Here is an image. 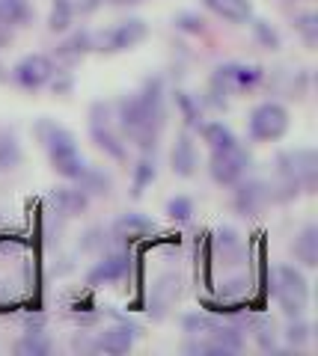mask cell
Returning a JSON list of instances; mask_svg holds the SVG:
<instances>
[{"label":"cell","instance_id":"obj_1","mask_svg":"<svg viewBox=\"0 0 318 356\" xmlns=\"http://www.w3.org/2000/svg\"><path fill=\"white\" fill-rule=\"evenodd\" d=\"M116 125L122 131L125 143L137 146L143 154H155L158 137L167 125V107H164V83L161 77H149L143 89L125 95L113 104Z\"/></svg>","mask_w":318,"mask_h":356},{"label":"cell","instance_id":"obj_2","mask_svg":"<svg viewBox=\"0 0 318 356\" xmlns=\"http://www.w3.org/2000/svg\"><path fill=\"white\" fill-rule=\"evenodd\" d=\"M33 134H36V140L45 146L54 172H57L60 178H65V181H78L81 172L86 170V161H84V154L78 149L74 134L69 128H63L60 122H54V119H39Z\"/></svg>","mask_w":318,"mask_h":356},{"label":"cell","instance_id":"obj_3","mask_svg":"<svg viewBox=\"0 0 318 356\" xmlns=\"http://www.w3.org/2000/svg\"><path fill=\"white\" fill-rule=\"evenodd\" d=\"M318 184V154L315 149H289L277 158V187L283 202L298 193H315Z\"/></svg>","mask_w":318,"mask_h":356},{"label":"cell","instance_id":"obj_4","mask_svg":"<svg viewBox=\"0 0 318 356\" xmlns=\"http://www.w3.org/2000/svg\"><path fill=\"white\" fill-rule=\"evenodd\" d=\"M271 294L289 318H303V312L310 309V282L292 264H277L271 270Z\"/></svg>","mask_w":318,"mask_h":356},{"label":"cell","instance_id":"obj_5","mask_svg":"<svg viewBox=\"0 0 318 356\" xmlns=\"http://www.w3.org/2000/svg\"><path fill=\"white\" fill-rule=\"evenodd\" d=\"M90 137L104 154H111L113 161L128 158V143L122 137V131L116 125V113L111 102H95L90 110Z\"/></svg>","mask_w":318,"mask_h":356},{"label":"cell","instance_id":"obj_6","mask_svg":"<svg viewBox=\"0 0 318 356\" xmlns=\"http://www.w3.org/2000/svg\"><path fill=\"white\" fill-rule=\"evenodd\" d=\"M265 81V69L250 63H223L212 74V95H241L253 92Z\"/></svg>","mask_w":318,"mask_h":356},{"label":"cell","instance_id":"obj_7","mask_svg":"<svg viewBox=\"0 0 318 356\" xmlns=\"http://www.w3.org/2000/svg\"><path fill=\"white\" fill-rule=\"evenodd\" d=\"M146 36H149L146 21L125 18V21H119V24H113V27H104V30L93 33V51H98V54H122V51L137 48Z\"/></svg>","mask_w":318,"mask_h":356},{"label":"cell","instance_id":"obj_8","mask_svg":"<svg viewBox=\"0 0 318 356\" xmlns=\"http://www.w3.org/2000/svg\"><path fill=\"white\" fill-rule=\"evenodd\" d=\"M289 110L277 104V102H262L253 107L250 113V122H247V134L253 143H277L286 137L289 131Z\"/></svg>","mask_w":318,"mask_h":356},{"label":"cell","instance_id":"obj_9","mask_svg":"<svg viewBox=\"0 0 318 356\" xmlns=\"http://www.w3.org/2000/svg\"><path fill=\"white\" fill-rule=\"evenodd\" d=\"M250 163H253L250 152L241 146V143H235V146H229V149L212 152V158H208V172H212V178L221 187H235L241 178H247Z\"/></svg>","mask_w":318,"mask_h":356},{"label":"cell","instance_id":"obj_10","mask_svg":"<svg viewBox=\"0 0 318 356\" xmlns=\"http://www.w3.org/2000/svg\"><path fill=\"white\" fill-rule=\"evenodd\" d=\"M273 202H283L280 187L271 181H262V178H241L235 184V199L232 205L241 217H259L262 211Z\"/></svg>","mask_w":318,"mask_h":356},{"label":"cell","instance_id":"obj_11","mask_svg":"<svg viewBox=\"0 0 318 356\" xmlns=\"http://www.w3.org/2000/svg\"><path fill=\"white\" fill-rule=\"evenodd\" d=\"M57 63H54L48 54H27L13 65V81L15 86L27 89V92H39L42 86H48L57 74Z\"/></svg>","mask_w":318,"mask_h":356},{"label":"cell","instance_id":"obj_12","mask_svg":"<svg viewBox=\"0 0 318 356\" xmlns=\"http://www.w3.org/2000/svg\"><path fill=\"white\" fill-rule=\"evenodd\" d=\"M63 36L65 39L57 44L51 60L63 65V69H74V65L93 51V33L90 30H69V33H63Z\"/></svg>","mask_w":318,"mask_h":356},{"label":"cell","instance_id":"obj_13","mask_svg":"<svg viewBox=\"0 0 318 356\" xmlns=\"http://www.w3.org/2000/svg\"><path fill=\"white\" fill-rule=\"evenodd\" d=\"M128 273H131L128 252L116 250V252H107L104 259L93 267L90 276H86V282H90V285H116V282H122Z\"/></svg>","mask_w":318,"mask_h":356},{"label":"cell","instance_id":"obj_14","mask_svg":"<svg viewBox=\"0 0 318 356\" xmlns=\"http://www.w3.org/2000/svg\"><path fill=\"white\" fill-rule=\"evenodd\" d=\"M140 332L128 324H119V327H107L104 332H98L95 336V350L102 353H111V356H119V353H128L134 348V339Z\"/></svg>","mask_w":318,"mask_h":356},{"label":"cell","instance_id":"obj_15","mask_svg":"<svg viewBox=\"0 0 318 356\" xmlns=\"http://www.w3.org/2000/svg\"><path fill=\"white\" fill-rule=\"evenodd\" d=\"M170 163H173V172L179 178H191L196 172V163H200V158H196V146H193V140H191L188 131H182L179 140L173 143Z\"/></svg>","mask_w":318,"mask_h":356},{"label":"cell","instance_id":"obj_16","mask_svg":"<svg viewBox=\"0 0 318 356\" xmlns=\"http://www.w3.org/2000/svg\"><path fill=\"white\" fill-rule=\"evenodd\" d=\"M217 18L229 21V24H247L253 21V3L250 0H202Z\"/></svg>","mask_w":318,"mask_h":356},{"label":"cell","instance_id":"obj_17","mask_svg":"<svg viewBox=\"0 0 318 356\" xmlns=\"http://www.w3.org/2000/svg\"><path fill=\"white\" fill-rule=\"evenodd\" d=\"M113 238L119 241H137L143 235H152L155 232V222H152L146 214H134V211H128V214H122L116 222H113Z\"/></svg>","mask_w":318,"mask_h":356},{"label":"cell","instance_id":"obj_18","mask_svg":"<svg viewBox=\"0 0 318 356\" xmlns=\"http://www.w3.org/2000/svg\"><path fill=\"white\" fill-rule=\"evenodd\" d=\"M292 252L303 267H315L318 264V229L312 226V222L301 229V235L294 238V243H292Z\"/></svg>","mask_w":318,"mask_h":356},{"label":"cell","instance_id":"obj_19","mask_svg":"<svg viewBox=\"0 0 318 356\" xmlns=\"http://www.w3.org/2000/svg\"><path fill=\"white\" fill-rule=\"evenodd\" d=\"M33 18V6L27 0H0V27H24Z\"/></svg>","mask_w":318,"mask_h":356},{"label":"cell","instance_id":"obj_20","mask_svg":"<svg viewBox=\"0 0 318 356\" xmlns=\"http://www.w3.org/2000/svg\"><path fill=\"white\" fill-rule=\"evenodd\" d=\"M196 131H200V137H202V143H205V146L208 149H229V146H235V134L232 131H229L226 125H223V122H202V125L200 128H196Z\"/></svg>","mask_w":318,"mask_h":356},{"label":"cell","instance_id":"obj_21","mask_svg":"<svg viewBox=\"0 0 318 356\" xmlns=\"http://www.w3.org/2000/svg\"><path fill=\"white\" fill-rule=\"evenodd\" d=\"M155 175H158V170H155V154H140V161L134 166V175H131V196H134V199L143 196L146 187L155 181Z\"/></svg>","mask_w":318,"mask_h":356},{"label":"cell","instance_id":"obj_22","mask_svg":"<svg viewBox=\"0 0 318 356\" xmlns=\"http://www.w3.org/2000/svg\"><path fill=\"white\" fill-rule=\"evenodd\" d=\"M21 161H24V152H21V143L13 131H0V172H9L15 170V166H21Z\"/></svg>","mask_w":318,"mask_h":356},{"label":"cell","instance_id":"obj_23","mask_svg":"<svg viewBox=\"0 0 318 356\" xmlns=\"http://www.w3.org/2000/svg\"><path fill=\"white\" fill-rule=\"evenodd\" d=\"M54 199H57V205L65 217H74V214H84L86 205H90V196H86L81 187H57V193H54Z\"/></svg>","mask_w":318,"mask_h":356},{"label":"cell","instance_id":"obj_24","mask_svg":"<svg viewBox=\"0 0 318 356\" xmlns=\"http://www.w3.org/2000/svg\"><path fill=\"white\" fill-rule=\"evenodd\" d=\"M247 330H253V339L262 350H277V339H280V332H277V324H273L271 318L265 315H256V318H250V324Z\"/></svg>","mask_w":318,"mask_h":356},{"label":"cell","instance_id":"obj_25","mask_svg":"<svg viewBox=\"0 0 318 356\" xmlns=\"http://www.w3.org/2000/svg\"><path fill=\"white\" fill-rule=\"evenodd\" d=\"M74 3L72 0H54L51 3V15H48V30L51 33H69L72 30V24H74Z\"/></svg>","mask_w":318,"mask_h":356},{"label":"cell","instance_id":"obj_26","mask_svg":"<svg viewBox=\"0 0 318 356\" xmlns=\"http://www.w3.org/2000/svg\"><path fill=\"white\" fill-rule=\"evenodd\" d=\"M74 187H81L86 196H104L111 191V175H104V170H95V166H86Z\"/></svg>","mask_w":318,"mask_h":356},{"label":"cell","instance_id":"obj_27","mask_svg":"<svg viewBox=\"0 0 318 356\" xmlns=\"http://www.w3.org/2000/svg\"><path fill=\"white\" fill-rule=\"evenodd\" d=\"M15 353L21 356H45L51 353V341L45 339V332H24L18 341H15Z\"/></svg>","mask_w":318,"mask_h":356},{"label":"cell","instance_id":"obj_28","mask_svg":"<svg viewBox=\"0 0 318 356\" xmlns=\"http://www.w3.org/2000/svg\"><path fill=\"white\" fill-rule=\"evenodd\" d=\"M175 107L182 110V116H184V125L188 128H200L202 125V104H200V98H191L188 92H175Z\"/></svg>","mask_w":318,"mask_h":356},{"label":"cell","instance_id":"obj_29","mask_svg":"<svg viewBox=\"0 0 318 356\" xmlns=\"http://www.w3.org/2000/svg\"><path fill=\"white\" fill-rule=\"evenodd\" d=\"M167 217L173 222H191V217H193V199L191 196H173L167 202Z\"/></svg>","mask_w":318,"mask_h":356},{"label":"cell","instance_id":"obj_30","mask_svg":"<svg viewBox=\"0 0 318 356\" xmlns=\"http://www.w3.org/2000/svg\"><path fill=\"white\" fill-rule=\"evenodd\" d=\"M312 339V327L306 324L303 318H292V324L286 330V341L292 344V348H306Z\"/></svg>","mask_w":318,"mask_h":356},{"label":"cell","instance_id":"obj_31","mask_svg":"<svg viewBox=\"0 0 318 356\" xmlns=\"http://www.w3.org/2000/svg\"><path fill=\"white\" fill-rule=\"evenodd\" d=\"M294 30L301 33L303 42L310 44V48H315V42H318V24H315V15L312 13L298 15V21H294Z\"/></svg>","mask_w":318,"mask_h":356},{"label":"cell","instance_id":"obj_32","mask_svg":"<svg viewBox=\"0 0 318 356\" xmlns=\"http://www.w3.org/2000/svg\"><path fill=\"white\" fill-rule=\"evenodd\" d=\"M253 30H256V39L265 44V48H271V51L280 48V36H277V30H273L271 24H265V21H256Z\"/></svg>","mask_w":318,"mask_h":356},{"label":"cell","instance_id":"obj_33","mask_svg":"<svg viewBox=\"0 0 318 356\" xmlns=\"http://www.w3.org/2000/svg\"><path fill=\"white\" fill-rule=\"evenodd\" d=\"M175 27L184 30V33H202L205 30V21L200 15H193V13H184V15L175 18Z\"/></svg>","mask_w":318,"mask_h":356},{"label":"cell","instance_id":"obj_34","mask_svg":"<svg viewBox=\"0 0 318 356\" xmlns=\"http://www.w3.org/2000/svg\"><path fill=\"white\" fill-rule=\"evenodd\" d=\"M74 3V15H90L102 6V0H72Z\"/></svg>","mask_w":318,"mask_h":356},{"label":"cell","instance_id":"obj_35","mask_svg":"<svg viewBox=\"0 0 318 356\" xmlns=\"http://www.w3.org/2000/svg\"><path fill=\"white\" fill-rule=\"evenodd\" d=\"M113 6H134V3H140V0H111Z\"/></svg>","mask_w":318,"mask_h":356}]
</instances>
